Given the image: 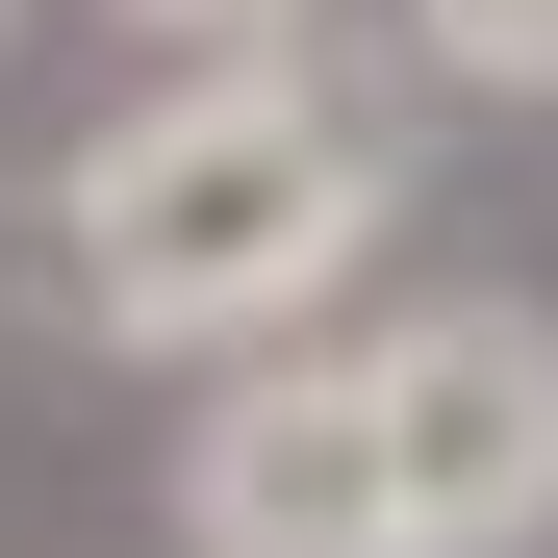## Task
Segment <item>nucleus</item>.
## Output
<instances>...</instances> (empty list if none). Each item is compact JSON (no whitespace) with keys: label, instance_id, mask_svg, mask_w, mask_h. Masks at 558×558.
Segmentation results:
<instances>
[{"label":"nucleus","instance_id":"20e7f679","mask_svg":"<svg viewBox=\"0 0 558 558\" xmlns=\"http://www.w3.org/2000/svg\"><path fill=\"white\" fill-rule=\"evenodd\" d=\"M407 51L457 102H558V0H407Z\"/></svg>","mask_w":558,"mask_h":558},{"label":"nucleus","instance_id":"f257e3e1","mask_svg":"<svg viewBox=\"0 0 558 558\" xmlns=\"http://www.w3.org/2000/svg\"><path fill=\"white\" fill-rule=\"evenodd\" d=\"M355 254H381V128L305 102V76H254V51L128 102L51 178V279H76L102 355H279Z\"/></svg>","mask_w":558,"mask_h":558},{"label":"nucleus","instance_id":"39448f33","mask_svg":"<svg viewBox=\"0 0 558 558\" xmlns=\"http://www.w3.org/2000/svg\"><path fill=\"white\" fill-rule=\"evenodd\" d=\"M128 26H178V51H204V76H229L254 26H305V0H128Z\"/></svg>","mask_w":558,"mask_h":558},{"label":"nucleus","instance_id":"f03ea898","mask_svg":"<svg viewBox=\"0 0 558 558\" xmlns=\"http://www.w3.org/2000/svg\"><path fill=\"white\" fill-rule=\"evenodd\" d=\"M355 381H381L407 558H533V533H558V330H533V305H407Z\"/></svg>","mask_w":558,"mask_h":558},{"label":"nucleus","instance_id":"7ed1b4c3","mask_svg":"<svg viewBox=\"0 0 558 558\" xmlns=\"http://www.w3.org/2000/svg\"><path fill=\"white\" fill-rule=\"evenodd\" d=\"M178 558H407L381 381L355 355H229L204 432H178Z\"/></svg>","mask_w":558,"mask_h":558}]
</instances>
